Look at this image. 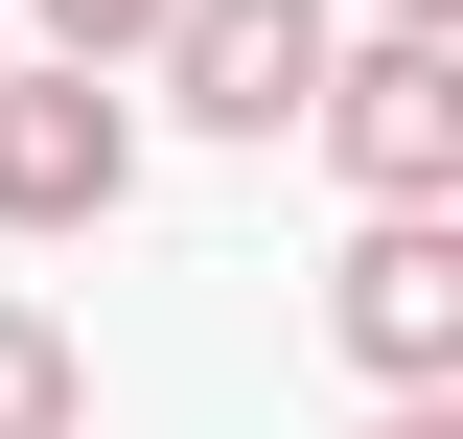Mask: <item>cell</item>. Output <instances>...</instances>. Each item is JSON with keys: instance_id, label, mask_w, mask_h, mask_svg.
Returning <instances> with one entry per match:
<instances>
[{"instance_id": "1", "label": "cell", "mask_w": 463, "mask_h": 439, "mask_svg": "<svg viewBox=\"0 0 463 439\" xmlns=\"http://www.w3.org/2000/svg\"><path fill=\"white\" fill-rule=\"evenodd\" d=\"M325 347L371 370V416L394 393H463V209H371L325 255Z\"/></svg>"}, {"instance_id": "2", "label": "cell", "mask_w": 463, "mask_h": 439, "mask_svg": "<svg viewBox=\"0 0 463 439\" xmlns=\"http://www.w3.org/2000/svg\"><path fill=\"white\" fill-rule=\"evenodd\" d=\"M139 209V93L93 70H0V231L47 255V231H116Z\"/></svg>"}, {"instance_id": "3", "label": "cell", "mask_w": 463, "mask_h": 439, "mask_svg": "<svg viewBox=\"0 0 463 439\" xmlns=\"http://www.w3.org/2000/svg\"><path fill=\"white\" fill-rule=\"evenodd\" d=\"M371 209H463V47H325V116H301Z\"/></svg>"}, {"instance_id": "4", "label": "cell", "mask_w": 463, "mask_h": 439, "mask_svg": "<svg viewBox=\"0 0 463 439\" xmlns=\"http://www.w3.org/2000/svg\"><path fill=\"white\" fill-rule=\"evenodd\" d=\"M139 70H163V116H209V139H301V116H325V0H185Z\"/></svg>"}, {"instance_id": "5", "label": "cell", "mask_w": 463, "mask_h": 439, "mask_svg": "<svg viewBox=\"0 0 463 439\" xmlns=\"http://www.w3.org/2000/svg\"><path fill=\"white\" fill-rule=\"evenodd\" d=\"M0 439H93V347L47 301H0Z\"/></svg>"}, {"instance_id": "6", "label": "cell", "mask_w": 463, "mask_h": 439, "mask_svg": "<svg viewBox=\"0 0 463 439\" xmlns=\"http://www.w3.org/2000/svg\"><path fill=\"white\" fill-rule=\"evenodd\" d=\"M24 23H47V70H93V93H116V70H139V47H163V23H185V0H24Z\"/></svg>"}, {"instance_id": "7", "label": "cell", "mask_w": 463, "mask_h": 439, "mask_svg": "<svg viewBox=\"0 0 463 439\" xmlns=\"http://www.w3.org/2000/svg\"><path fill=\"white\" fill-rule=\"evenodd\" d=\"M371 47H463V0H371Z\"/></svg>"}, {"instance_id": "8", "label": "cell", "mask_w": 463, "mask_h": 439, "mask_svg": "<svg viewBox=\"0 0 463 439\" xmlns=\"http://www.w3.org/2000/svg\"><path fill=\"white\" fill-rule=\"evenodd\" d=\"M371 439H463V393H394V416H371Z\"/></svg>"}]
</instances>
